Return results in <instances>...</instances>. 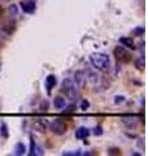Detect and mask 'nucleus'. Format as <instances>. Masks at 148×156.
<instances>
[{
	"instance_id": "obj_1",
	"label": "nucleus",
	"mask_w": 148,
	"mask_h": 156,
	"mask_svg": "<svg viewBox=\"0 0 148 156\" xmlns=\"http://www.w3.org/2000/svg\"><path fill=\"white\" fill-rule=\"evenodd\" d=\"M61 91L65 94V96L70 100H78L81 98L79 87L72 78H64L61 82Z\"/></svg>"
},
{
	"instance_id": "obj_2",
	"label": "nucleus",
	"mask_w": 148,
	"mask_h": 156,
	"mask_svg": "<svg viewBox=\"0 0 148 156\" xmlns=\"http://www.w3.org/2000/svg\"><path fill=\"white\" fill-rule=\"evenodd\" d=\"M90 62H91V65L95 68L96 70L107 72L108 69H109L111 60H109V56H108L107 53H103V52H93L92 55L90 56Z\"/></svg>"
},
{
	"instance_id": "obj_3",
	"label": "nucleus",
	"mask_w": 148,
	"mask_h": 156,
	"mask_svg": "<svg viewBox=\"0 0 148 156\" xmlns=\"http://www.w3.org/2000/svg\"><path fill=\"white\" fill-rule=\"evenodd\" d=\"M113 55H115L116 60L118 62H122V64H129L132 61V53L123 46H117L113 50Z\"/></svg>"
},
{
	"instance_id": "obj_4",
	"label": "nucleus",
	"mask_w": 148,
	"mask_h": 156,
	"mask_svg": "<svg viewBox=\"0 0 148 156\" xmlns=\"http://www.w3.org/2000/svg\"><path fill=\"white\" fill-rule=\"evenodd\" d=\"M48 129L52 131L53 134L56 135H62L66 133L68 130V126L65 124V121L61 120V119H55L52 120L51 122H48Z\"/></svg>"
},
{
	"instance_id": "obj_5",
	"label": "nucleus",
	"mask_w": 148,
	"mask_h": 156,
	"mask_svg": "<svg viewBox=\"0 0 148 156\" xmlns=\"http://www.w3.org/2000/svg\"><path fill=\"white\" fill-rule=\"evenodd\" d=\"M33 129L38 133H46L48 130V121L46 119H37L33 121Z\"/></svg>"
},
{
	"instance_id": "obj_6",
	"label": "nucleus",
	"mask_w": 148,
	"mask_h": 156,
	"mask_svg": "<svg viewBox=\"0 0 148 156\" xmlns=\"http://www.w3.org/2000/svg\"><path fill=\"white\" fill-rule=\"evenodd\" d=\"M19 5H21L22 12L26 13V14H33L37 9V5H35V2H34V0H21Z\"/></svg>"
},
{
	"instance_id": "obj_7",
	"label": "nucleus",
	"mask_w": 148,
	"mask_h": 156,
	"mask_svg": "<svg viewBox=\"0 0 148 156\" xmlns=\"http://www.w3.org/2000/svg\"><path fill=\"white\" fill-rule=\"evenodd\" d=\"M121 121L127 129H135L138 125V116H123L121 117Z\"/></svg>"
},
{
	"instance_id": "obj_8",
	"label": "nucleus",
	"mask_w": 148,
	"mask_h": 156,
	"mask_svg": "<svg viewBox=\"0 0 148 156\" xmlns=\"http://www.w3.org/2000/svg\"><path fill=\"white\" fill-rule=\"evenodd\" d=\"M57 83V78L55 74H48L47 78H46V82H44V85H46V89H47V92L48 94H51L52 90L55 89V86Z\"/></svg>"
},
{
	"instance_id": "obj_9",
	"label": "nucleus",
	"mask_w": 148,
	"mask_h": 156,
	"mask_svg": "<svg viewBox=\"0 0 148 156\" xmlns=\"http://www.w3.org/2000/svg\"><path fill=\"white\" fill-rule=\"evenodd\" d=\"M74 78H76V83H77V86L79 87H85V85H86V72L85 70H78V72H76V76H74Z\"/></svg>"
},
{
	"instance_id": "obj_10",
	"label": "nucleus",
	"mask_w": 148,
	"mask_h": 156,
	"mask_svg": "<svg viewBox=\"0 0 148 156\" xmlns=\"http://www.w3.org/2000/svg\"><path fill=\"white\" fill-rule=\"evenodd\" d=\"M120 43L123 47H127V48H130V50H136V44L131 37H121Z\"/></svg>"
},
{
	"instance_id": "obj_11",
	"label": "nucleus",
	"mask_w": 148,
	"mask_h": 156,
	"mask_svg": "<svg viewBox=\"0 0 148 156\" xmlns=\"http://www.w3.org/2000/svg\"><path fill=\"white\" fill-rule=\"evenodd\" d=\"M14 30H16V26H14V22L12 21L3 23L2 27H0V31L3 34H5V35H11L12 33H14Z\"/></svg>"
},
{
	"instance_id": "obj_12",
	"label": "nucleus",
	"mask_w": 148,
	"mask_h": 156,
	"mask_svg": "<svg viewBox=\"0 0 148 156\" xmlns=\"http://www.w3.org/2000/svg\"><path fill=\"white\" fill-rule=\"evenodd\" d=\"M90 129L86 128V126H81L76 130V138L77 139H86L88 135H90Z\"/></svg>"
},
{
	"instance_id": "obj_13",
	"label": "nucleus",
	"mask_w": 148,
	"mask_h": 156,
	"mask_svg": "<svg viewBox=\"0 0 148 156\" xmlns=\"http://www.w3.org/2000/svg\"><path fill=\"white\" fill-rule=\"evenodd\" d=\"M52 103H53V107H55V108L62 109L66 105V100H65V98H62V96H56Z\"/></svg>"
},
{
	"instance_id": "obj_14",
	"label": "nucleus",
	"mask_w": 148,
	"mask_h": 156,
	"mask_svg": "<svg viewBox=\"0 0 148 156\" xmlns=\"http://www.w3.org/2000/svg\"><path fill=\"white\" fill-rule=\"evenodd\" d=\"M26 154V147H25V144L22 142H18L16 143V146H14V155L17 156H22Z\"/></svg>"
},
{
	"instance_id": "obj_15",
	"label": "nucleus",
	"mask_w": 148,
	"mask_h": 156,
	"mask_svg": "<svg viewBox=\"0 0 148 156\" xmlns=\"http://www.w3.org/2000/svg\"><path fill=\"white\" fill-rule=\"evenodd\" d=\"M0 135L3 136V138H8L9 136V130H8V125L5 122H2V125H0Z\"/></svg>"
},
{
	"instance_id": "obj_16",
	"label": "nucleus",
	"mask_w": 148,
	"mask_h": 156,
	"mask_svg": "<svg viewBox=\"0 0 148 156\" xmlns=\"http://www.w3.org/2000/svg\"><path fill=\"white\" fill-rule=\"evenodd\" d=\"M146 60H144V55H142L140 57H138L136 60H135V66H136V69L139 68L140 70H143L144 69V66H146V62H144Z\"/></svg>"
},
{
	"instance_id": "obj_17",
	"label": "nucleus",
	"mask_w": 148,
	"mask_h": 156,
	"mask_svg": "<svg viewBox=\"0 0 148 156\" xmlns=\"http://www.w3.org/2000/svg\"><path fill=\"white\" fill-rule=\"evenodd\" d=\"M35 147H37L35 138H34V135H30V148H29V155L30 156H34V154H35Z\"/></svg>"
},
{
	"instance_id": "obj_18",
	"label": "nucleus",
	"mask_w": 148,
	"mask_h": 156,
	"mask_svg": "<svg viewBox=\"0 0 148 156\" xmlns=\"http://www.w3.org/2000/svg\"><path fill=\"white\" fill-rule=\"evenodd\" d=\"M76 109H77V105H76V104H70L65 111L62 112V113H64V115H72V113H74V112H76Z\"/></svg>"
},
{
	"instance_id": "obj_19",
	"label": "nucleus",
	"mask_w": 148,
	"mask_h": 156,
	"mask_svg": "<svg viewBox=\"0 0 148 156\" xmlns=\"http://www.w3.org/2000/svg\"><path fill=\"white\" fill-rule=\"evenodd\" d=\"M8 11H9V14L11 16H17V13H18V9H17V5H9V8H8Z\"/></svg>"
},
{
	"instance_id": "obj_20",
	"label": "nucleus",
	"mask_w": 148,
	"mask_h": 156,
	"mask_svg": "<svg viewBox=\"0 0 148 156\" xmlns=\"http://www.w3.org/2000/svg\"><path fill=\"white\" fill-rule=\"evenodd\" d=\"M88 108H90V101H88L87 99H83L81 101V109L82 111H87Z\"/></svg>"
},
{
	"instance_id": "obj_21",
	"label": "nucleus",
	"mask_w": 148,
	"mask_h": 156,
	"mask_svg": "<svg viewBox=\"0 0 148 156\" xmlns=\"http://www.w3.org/2000/svg\"><path fill=\"white\" fill-rule=\"evenodd\" d=\"M144 34V27H136V29H134L132 30V35H143Z\"/></svg>"
},
{
	"instance_id": "obj_22",
	"label": "nucleus",
	"mask_w": 148,
	"mask_h": 156,
	"mask_svg": "<svg viewBox=\"0 0 148 156\" xmlns=\"http://www.w3.org/2000/svg\"><path fill=\"white\" fill-rule=\"evenodd\" d=\"M108 154H109V155H120V154H121V151H120V148L111 147L109 151H108Z\"/></svg>"
},
{
	"instance_id": "obj_23",
	"label": "nucleus",
	"mask_w": 148,
	"mask_h": 156,
	"mask_svg": "<svg viewBox=\"0 0 148 156\" xmlns=\"http://www.w3.org/2000/svg\"><path fill=\"white\" fill-rule=\"evenodd\" d=\"M93 134H95V135H97V136L103 134V128H101V126H100V125H97V126H96V128H95V129H93Z\"/></svg>"
},
{
	"instance_id": "obj_24",
	"label": "nucleus",
	"mask_w": 148,
	"mask_h": 156,
	"mask_svg": "<svg viewBox=\"0 0 148 156\" xmlns=\"http://www.w3.org/2000/svg\"><path fill=\"white\" fill-rule=\"evenodd\" d=\"M64 156H79L82 155V152H79V151H73V152H62Z\"/></svg>"
},
{
	"instance_id": "obj_25",
	"label": "nucleus",
	"mask_w": 148,
	"mask_h": 156,
	"mask_svg": "<svg viewBox=\"0 0 148 156\" xmlns=\"http://www.w3.org/2000/svg\"><path fill=\"white\" fill-rule=\"evenodd\" d=\"M123 101H125V96L118 95V96L115 98V103H116V104H121V103H123Z\"/></svg>"
},
{
	"instance_id": "obj_26",
	"label": "nucleus",
	"mask_w": 148,
	"mask_h": 156,
	"mask_svg": "<svg viewBox=\"0 0 148 156\" xmlns=\"http://www.w3.org/2000/svg\"><path fill=\"white\" fill-rule=\"evenodd\" d=\"M41 109H42V111H47V109H48V103H47V100H44V101H42Z\"/></svg>"
},
{
	"instance_id": "obj_27",
	"label": "nucleus",
	"mask_w": 148,
	"mask_h": 156,
	"mask_svg": "<svg viewBox=\"0 0 148 156\" xmlns=\"http://www.w3.org/2000/svg\"><path fill=\"white\" fill-rule=\"evenodd\" d=\"M2 14H3V7L0 5V16H2Z\"/></svg>"
}]
</instances>
